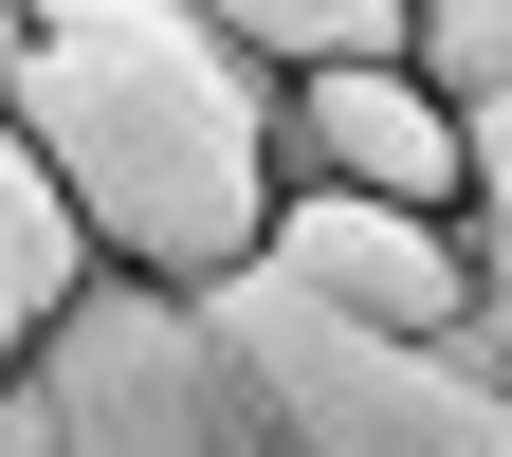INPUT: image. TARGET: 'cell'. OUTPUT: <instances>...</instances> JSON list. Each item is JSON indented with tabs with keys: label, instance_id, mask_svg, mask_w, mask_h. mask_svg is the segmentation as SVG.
I'll return each instance as SVG.
<instances>
[{
	"label": "cell",
	"instance_id": "cell-10",
	"mask_svg": "<svg viewBox=\"0 0 512 457\" xmlns=\"http://www.w3.org/2000/svg\"><path fill=\"white\" fill-rule=\"evenodd\" d=\"M0 55H19V0H0Z\"/></svg>",
	"mask_w": 512,
	"mask_h": 457
},
{
	"label": "cell",
	"instance_id": "cell-4",
	"mask_svg": "<svg viewBox=\"0 0 512 457\" xmlns=\"http://www.w3.org/2000/svg\"><path fill=\"white\" fill-rule=\"evenodd\" d=\"M256 275L293 311H330L366 348H439L476 311V256L458 220H403V202H348V183H275V238H256Z\"/></svg>",
	"mask_w": 512,
	"mask_h": 457
},
{
	"label": "cell",
	"instance_id": "cell-6",
	"mask_svg": "<svg viewBox=\"0 0 512 457\" xmlns=\"http://www.w3.org/2000/svg\"><path fill=\"white\" fill-rule=\"evenodd\" d=\"M92 293V238H74V202H55V165L19 147V110H0V384L37 366V330Z\"/></svg>",
	"mask_w": 512,
	"mask_h": 457
},
{
	"label": "cell",
	"instance_id": "cell-5",
	"mask_svg": "<svg viewBox=\"0 0 512 457\" xmlns=\"http://www.w3.org/2000/svg\"><path fill=\"white\" fill-rule=\"evenodd\" d=\"M275 183H348V202L458 220V183H476V128L439 110L403 55H366V74H293V92H275Z\"/></svg>",
	"mask_w": 512,
	"mask_h": 457
},
{
	"label": "cell",
	"instance_id": "cell-1",
	"mask_svg": "<svg viewBox=\"0 0 512 457\" xmlns=\"http://www.w3.org/2000/svg\"><path fill=\"white\" fill-rule=\"evenodd\" d=\"M0 110L55 165L92 275L147 293H238L275 238V74L202 19V0H19Z\"/></svg>",
	"mask_w": 512,
	"mask_h": 457
},
{
	"label": "cell",
	"instance_id": "cell-7",
	"mask_svg": "<svg viewBox=\"0 0 512 457\" xmlns=\"http://www.w3.org/2000/svg\"><path fill=\"white\" fill-rule=\"evenodd\" d=\"M403 74L439 92V110H512V0H421V19H403Z\"/></svg>",
	"mask_w": 512,
	"mask_h": 457
},
{
	"label": "cell",
	"instance_id": "cell-3",
	"mask_svg": "<svg viewBox=\"0 0 512 457\" xmlns=\"http://www.w3.org/2000/svg\"><path fill=\"white\" fill-rule=\"evenodd\" d=\"M55 384V439L74 457H220V366H202V311L147 293V275H92L74 311L37 330Z\"/></svg>",
	"mask_w": 512,
	"mask_h": 457
},
{
	"label": "cell",
	"instance_id": "cell-2",
	"mask_svg": "<svg viewBox=\"0 0 512 457\" xmlns=\"http://www.w3.org/2000/svg\"><path fill=\"white\" fill-rule=\"evenodd\" d=\"M202 366H220V439L238 457H512L494 384H458L439 348H366L330 311H293L275 275L202 293Z\"/></svg>",
	"mask_w": 512,
	"mask_h": 457
},
{
	"label": "cell",
	"instance_id": "cell-11",
	"mask_svg": "<svg viewBox=\"0 0 512 457\" xmlns=\"http://www.w3.org/2000/svg\"><path fill=\"white\" fill-rule=\"evenodd\" d=\"M220 457H238V439H220Z\"/></svg>",
	"mask_w": 512,
	"mask_h": 457
},
{
	"label": "cell",
	"instance_id": "cell-8",
	"mask_svg": "<svg viewBox=\"0 0 512 457\" xmlns=\"http://www.w3.org/2000/svg\"><path fill=\"white\" fill-rule=\"evenodd\" d=\"M458 256H476V293H512V110H476V183H458Z\"/></svg>",
	"mask_w": 512,
	"mask_h": 457
},
{
	"label": "cell",
	"instance_id": "cell-9",
	"mask_svg": "<svg viewBox=\"0 0 512 457\" xmlns=\"http://www.w3.org/2000/svg\"><path fill=\"white\" fill-rule=\"evenodd\" d=\"M439 366H458V384H494V403H512V293H476L458 330H439Z\"/></svg>",
	"mask_w": 512,
	"mask_h": 457
}]
</instances>
